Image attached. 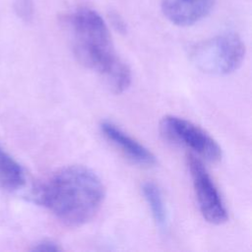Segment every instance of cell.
Listing matches in <instances>:
<instances>
[{
  "label": "cell",
  "mask_w": 252,
  "mask_h": 252,
  "mask_svg": "<svg viewBox=\"0 0 252 252\" xmlns=\"http://www.w3.org/2000/svg\"><path fill=\"white\" fill-rule=\"evenodd\" d=\"M99 128L102 135L133 162L144 166H152L156 163V157L149 149L112 122L103 121Z\"/></svg>",
  "instance_id": "cell-7"
},
{
  "label": "cell",
  "mask_w": 252,
  "mask_h": 252,
  "mask_svg": "<svg viewBox=\"0 0 252 252\" xmlns=\"http://www.w3.org/2000/svg\"><path fill=\"white\" fill-rule=\"evenodd\" d=\"M161 136L168 142L185 147L208 161L221 158V148L205 130L192 122L173 115L164 116L159 122Z\"/></svg>",
  "instance_id": "cell-4"
},
{
  "label": "cell",
  "mask_w": 252,
  "mask_h": 252,
  "mask_svg": "<svg viewBox=\"0 0 252 252\" xmlns=\"http://www.w3.org/2000/svg\"><path fill=\"white\" fill-rule=\"evenodd\" d=\"M142 191L157 226L164 230L167 224V213L159 188L153 182H146L143 184Z\"/></svg>",
  "instance_id": "cell-9"
},
{
  "label": "cell",
  "mask_w": 252,
  "mask_h": 252,
  "mask_svg": "<svg viewBox=\"0 0 252 252\" xmlns=\"http://www.w3.org/2000/svg\"><path fill=\"white\" fill-rule=\"evenodd\" d=\"M187 163L199 210L203 218L213 224L225 222L227 220L226 208L203 162L194 155H189Z\"/></svg>",
  "instance_id": "cell-5"
},
{
  "label": "cell",
  "mask_w": 252,
  "mask_h": 252,
  "mask_svg": "<svg viewBox=\"0 0 252 252\" xmlns=\"http://www.w3.org/2000/svg\"><path fill=\"white\" fill-rule=\"evenodd\" d=\"M73 51L78 61L96 72L109 89L120 94L131 84V70L117 55L107 25L88 8L77 10L70 19Z\"/></svg>",
  "instance_id": "cell-2"
},
{
  "label": "cell",
  "mask_w": 252,
  "mask_h": 252,
  "mask_svg": "<svg viewBox=\"0 0 252 252\" xmlns=\"http://www.w3.org/2000/svg\"><path fill=\"white\" fill-rule=\"evenodd\" d=\"M189 56L192 63L204 73L227 75L242 64L245 45L238 34L225 32L196 43Z\"/></svg>",
  "instance_id": "cell-3"
},
{
  "label": "cell",
  "mask_w": 252,
  "mask_h": 252,
  "mask_svg": "<svg viewBox=\"0 0 252 252\" xmlns=\"http://www.w3.org/2000/svg\"><path fill=\"white\" fill-rule=\"evenodd\" d=\"M26 184V174L20 163L0 146V189L17 191Z\"/></svg>",
  "instance_id": "cell-8"
},
{
  "label": "cell",
  "mask_w": 252,
  "mask_h": 252,
  "mask_svg": "<svg viewBox=\"0 0 252 252\" xmlns=\"http://www.w3.org/2000/svg\"><path fill=\"white\" fill-rule=\"evenodd\" d=\"M215 0H161L164 17L179 27L192 26L205 18L214 6Z\"/></svg>",
  "instance_id": "cell-6"
},
{
  "label": "cell",
  "mask_w": 252,
  "mask_h": 252,
  "mask_svg": "<svg viewBox=\"0 0 252 252\" xmlns=\"http://www.w3.org/2000/svg\"><path fill=\"white\" fill-rule=\"evenodd\" d=\"M32 198L65 224L80 226L99 210L104 187L91 169L70 165L58 169L39 183L32 190Z\"/></svg>",
  "instance_id": "cell-1"
},
{
  "label": "cell",
  "mask_w": 252,
  "mask_h": 252,
  "mask_svg": "<svg viewBox=\"0 0 252 252\" xmlns=\"http://www.w3.org/2000/svg\"><path fill=\"white\" fill-rule=\"evenodd\" d=\"M32 251H44V252H55V251H60L61 248L59 245L52 241V240H42L38 243H36L32 248Z\"/></svg>",
  "instance_id": "cell-10"
}]
</instances>
